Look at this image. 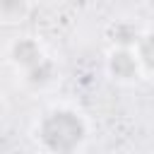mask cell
<instances>
[{"label":"cell","instance_id":"cell-7","mask_svg":"<svg viewBox=\"0 0 154 154\" xmlns=\"http://www.w3.org/2000/svg\"><path fill=\"white\" fill-rule=\"evenodd\" d=\"M116 41L130 43V41H135V31H132L130 26H118V29H116Z\"/></svg>","mask_w":154,"mask_h":154},{"label":"cell","instance_id":"cell-2","mask_svg":"<svg viewBox=\"0 0 154 154\" xmlns=\"http://www.w3.org/2000/svg\"><path fill=\"white\" fill-rule=\"evenodd\" d=\"M14 58H17V63H19V65H24L26 70L36 67V65L43 60V58H41L38 46H36L34 41H29V38H24V41H19V43L14 46Z\"/></svg>","mask_w":154,"mask_h":154},{"label":"cell","instance_id":"cell-4","mask_svg":"<svg viewBox=\"0 0 154 154\" xmlns=\"http://www.w3.org/2000/svg\"><path fill=\"white\" fill-rule=\"evenodd\" d=\"M140 58L144 60V65L149 70H154V31L147 34L142 41H140Z\"/></svg>","mask_w":154,"mask_h":154},{"label":"cell","instance_id":"cell-1","mask_svg":"<svg viewBox=\"0 0 154 154\" xmlns=\"http://www.w3.org/2000/svg\"><path fill=\"white\" fill-rule=\"evenodd\" d=\"M82 135H84V125L70 111H55L41 125V140L55 154H70L82 142Z\"/></svg>","mask_w":154,"mask_h":154},{"label":"cell","instance_id":"cell-3","mask_svg":"<svg viewBox=\"0 0 154 154\" xmlns=\"http://www.w3.org/2000/svg\"><path fill=\"white\" fill-rule=\"evenodd\" d=\"M111 70H113L116 77L130 79V77L135 75V70H137V63H135V58H132L128 51H118V53H113V58H111Z\"/></svg>","mask_w":154,"mask_h":154},{"label":"cell","instance_id":"cell-6","mask_svg":"<svg viewBox=\"0 0 154 154\" xmlns=\"http://www.w3.org/2000/svg\"><path fill=\"white\" fill-rule=\"evenodd\" d=\"M48 77H51V65H48L46 60H41L36 67L29 70V79H31V82H46Z\"/></svg>","mask_w":154,"mask_h":154},{"label":"cell","instance_id":"cell-5","mask_svg":"<svg viewBox=\"0 0 154 154\" xmlns=\"http://www.w3.org/2000/svg\"><path fill=\"white\" fill-rule=\"evenodd\" d=\"M0 12L5 17H22L26 12V0H0Z\"/></svg>","mask_w":154,"mask_h":154}]
</instances>
